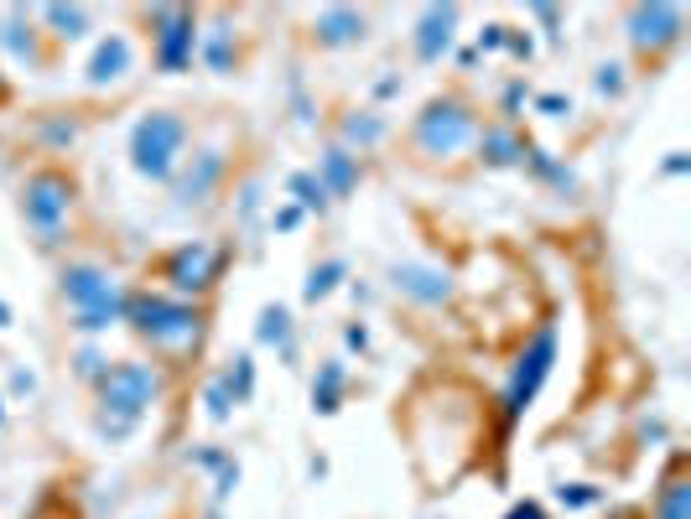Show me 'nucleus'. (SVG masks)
Here are the masks:
<instances>
[{
	"label": "nucleus",
	"mask_w": 691,
	"mask_h": 519,
	"mask_svg": "<svg viewBox=\"0 0 691 519\" xmlns=\"http://www.w3.org/2000/svg\"><path fill=\"white\" fill-rule=\"evenodd\" d=\"M99 395V436L125 442L136 426L146 421V410L162 395V369L146 364V358H115L95 384Z\"/></svg>",
	"instance_id": "obj_1"
},
{
	"label": "nucleus",
	"mask_w": 691,
	"mask_h": 519,
	"mask_svg": "<svg viewBox=\"0 0 691 519\" xmlns=\"http://www.w3.org/2000/svg\"><path fill=\"white\" fill-rule=\"evenodd\" d=\"M125 322L151 349H188V343L203 338V307L183 302V296H167L156 286H136L125 296Z\"/></svg>",
	"instance_id": "obj_2"
},
{
	"label": "nucleus",
	"mask_w": 691,
	"mask_h": 519,
	"mask_svg": "<svg viewBox=\"0 0 691 519\" xmlns=\"http://www.w3.org/2000/svg\"><path fill=\"white\" fill-rule=\"evenodd\" d=\"M58 286H63V302L73 307V328L78 332H104L125 322V296L130 286L115 281L104 265H89V260H68L58 270Z\"/></svg>",
	"instance_id": "obj_3"
},
{
	"label": "nucleus",
	"mask_w": 691,
	"mask_h": 519,
	"mask_svg": "<svg viewBox=\"0 0 691 519\" xmlns=\"http://www.w3.org/2000/svg\"><path fill=\"white\" fill-rule=\"evenodd\" d=\"M188 141H192V125L177 110H146L136 125H130V166H136V177L146 182H172V172L183 166L188 156Z\"/></svg>",
	"instance_id": "obj_4"
},
{
	"label": "nucleus",
	"mask_w": 691,
	"mask_h": 519,
	"mask_svg": "<svg viewBox=\"0 0 691 519\" xmlns=\"http://www.w3.org/2000/svg\"><path fill=\"white\" fill-rule=\"evenodd\" d=\"M478 141V115L463 94H437L422 104V115L411 119V145L416 156L431 162H453L457 151H468Z\"/></svg>",
	"instance_id": "obj_5"
},
{
	"label": "nucleus",
	"mask_w": 691,
	"mask_h": 519,
	"mask_svg": "<svg viewBox=\"0 0 691 519\" xmlns=\"http://www.w3.org/2000/svg\"><path fill=\"white\" fill-rule=\"evenodd\" d=\"M224 265H229V250L214 244V239H183L172 244L167 255L156 260V291L167 296H183V302H203L218 281H224Z\"/></svg>",
	"instance_id": "obj_6"
},
{
	"label": "nucleus",
	"mask_w": 691,
	"mask_h": 519,
	"mask_svg": "<svg viewBox=\"0 0 691 519\" xmlns=\"http://www.w3.org/2000/svg\"><path fill=\"white\" fill-rule=\"evenodd\" d=\"M73 203H78V182H73V172H63V166H37L22 182V213L42 244H58Z\"/></svg>",
	"instance_id": "obj_7"
},
{
	"label": "nucleus",
	"mask_w": 691,
	"mask_h": 519,
	"mask_svg": "<svg viewBox=\"0 0 691 519\" xmlns=\"http://www.w3.org/2000/svg\"><path fill=\"white\" fill-rule=\"evenodd\" d=\"M551 364H556V328L551 322H541V328L530 332V343L520 349V358H515V369H510V384H504V421H520L525 410L536 405V395H541V384L551 379Z\"/></svg>",
	"instance_id": "obj_8"
},
{
	"label": "nucleus",
	"mask_w": 691,
	"mask_h": 519,
	"mask_svg": "<svg viewBox=\"0 0 691 519\" xmlns=\"http://www.w3.org/2000/svg\"><path fill=\"white\" fill-rule=\"evenodd\" d=\"M151 63L162 73H188L198 58V11L188 5H156L151 16Z\"/></svg>",
	"instance_id": "obj_9"
},
{
	"label": "nucleus",
	"mask_w": 691,
	"mask_h": 519,
	"mask_svg": "<svg viewBox=\"0 0 691 519\" xmlns=\"http://www.w3.org/2000/svg\"><path fill=\"white\" fill-rule=\"evenodd\" d=\"M624 26H629L635 52L661 58V52H670L676 42H681L687 11H681V5H666V0H655V5H629V11H624Z\"/></svg>",
	"instance_id": "obj_10"
},
{
	"label": "nucleus",
	"mask_w": 691,
	"mask_h": 519,
	"mask_svg": "<svg viewBox=\"0 0 691 519\" xmlns=\"http://www.w3.org/2000/svg\"><path fill=\"white\" fill-rule=\"evenodd\" d=\"M229 177V162H224V151H214V145H203V151H192V156H183V166L172 172V198H177V208H203L209 198L218 192V182Z\"/></svg>",
	"instance_id": "obj_11"
},
{
	"label": "nucleus",
	"mask_w": 691,
	"mask_h": 519,
	"mask_svg": "<svg viewBox=\"0 0 691 519\" xmlns=\"http://www.w3.org/2000/svg\"><path fill=\"white\" fill-rule=\"evenodd\" d=\"M390 286L401 296H411V302H422V307H448L453 302V276L442 265H431V260H395Z\"/></svg>",
	"instance_id": "obj_12"
},
{
	"label": "nucleus",
	"mask_w": 691,
	"mask_h": 519,
	"mask_svg": "<svg viewBox=\"0 0 691 519\" xmlns=\"http://www.w3.org/2000/svg\"><path fill=\"white\" fill-rule=\"evenodd\" d=\"M130 73H136V42H130L125 31H104L95 48H89L84 84H89V89H120Z\"/></svg>",
	"instance_id": "obj_13"
},
{
	"label": "nucleus",
	"mask_w": 691,
	"mask_h": 519,
	"mask_svg": "<svg viewBox=\"0 0 691 519\" xmlns=\"http://www.w3.org/2000/svg\"><path fill=\"white\" fill-rule=\"evenodd\" d=\"M453 37H457V5H427L416 16V58L422 63H442L453 52Z\"/></svg>",
	"instance_id": "obj_14"
},
{
	"label": "nucleus",
	"mask_w": 691,
	"mask_h": 519,
	"mask_svg": "<svg viewBox=\"0 0 691 519\" xmlns=\"http://www.w3.org/2000/svg\"><path fill=\"white\" fill-rule=\"evenodd\" d=\"M312 37H317V48H359L369 37V22L354 5H323L312 16Z\"/></svg>",
	"instance_id": "obj_15"
},
{
	"label": "nucleus",
	"mask_w": 691,
	"mask_h": 519,
	"mask_svg": "<svg viewBox=\"0 0 691 519\" xmlns=\"http://www.w3.org/2000/svg\"><path fill=\"white\" fill-rule=\"evenodd\" d=\"M0 48L11 52L16 63H42V31H37V16L26 5L0 11Z\"/></svg>",
	"instance_id": "obj_16"
},
{
	"label": "nucleus",
	"mask_w": 691,
	"mask_h": 519,
	"mask_svg": "<svg viewBox=\"0 0 691 519\" xmlns=\"http://www.w3.org/2000/svg\"><path fill=\"white\" fill-rule=\"evenodd\" d=\"M478 162L483 166H520L525 162V136H520V125H504V119H494V125H478Z\"/></svg>",
	"instance_id": "obj_17"
},
{
	"label": "nucleus",
	"mask_w": 691,
	"mask_h": 519,
	"mask_svg": "<svg viewBox=\"0 0 691 519\" xmlns=\"http://www.w3.org/2000/svg\"><path fill=\"white\" fill-rule=\"evenodd\" d=\"M317 182L328 188V198H349V192L364 182V166H359L354 151H343V145H323V156H317Z\"/></svg>",
	"instance_id": "obj_18"
},
{
	"label": "nucleus",
	"mask_w": 691,
	"mask_h": 519,
	"mask_svg": "<svg viewBox=\"0 0 691 519\" xmlns=\"http://www.w3.org/2000/svg\"><path fill=\"white\" fill-rule=\"evenodd\" d=\"M338 136H343V151H354V156H364V151H375V145L390 136V119L380 115V110H349V115L338 119Z\"/></svg>",
	"instance_id": "obj_19"
},
{
	"label": "nucleus",
	"mask_w": 691,
	"mask_h": 519,
	"mask_svg": "<svg viewBox=\"0 0 691 519\" xmlns=\"http://www.w3.org/2000/svg\"><path fill=\"white\" fill-rule=\"evenodd\" d=\"M32 16L42 26H52L48 31L52 42H68V48L95 31V11H89V5H42V11H32Z\"/></svg>",
	"instance_id": "obj_20"
},
{
	"label": "nucleus",
	"mask_w": 691,
	"mask_h": 519,
	"mask_svg": "<svg viewBox=\"0 0 691 519\" xmlns=\"http://www.w3.org/2000/svg\"><path fill=\"white\" fill-rule=\"evenodd\" d=\"M198 58H203L214 73H235L239 42H235V26H229V16H214V26H209V31H198Z\"/></svg>",
	"instance_id": "obj_21"
},
{
	"label": "nucleus",
	"mask_w": 691,
	"mask_h": 519,
	"mask_svg": "<svg viewBox=\"0 0 691 519\" xmlns=\"http://www.w3.org/2000/svg\"><path fill=\"white\" fill-rule=\"evenodd\" d=\"M343 384H349V364L343 358H323L317 375H312V410L317 416H334L343 405Z\"/></svg>",
	"instance_id": "obj_22"
},
{
	"label": "nucleus",
	"mask_w": 691,
	"mask_h": 519,
	"mask_svg": "<svg viewBox=\"0 0 691 519\" xmlns=\"http://www.w3.org/2000/svg\"><path fill=\"white\" fill-rule=\"evenodd\" d=\"M255 338H261L265 349H281V354H297V343H291V307L281 302H265L261 307V322H255Z\"/></svg>",
	"instance_id": "obj_23"
},
{
	"label": "nucleus",
	"mask_w": 691,
	"mask_h": 519,
	"mask_svg": "<svg viewBox=\"0 0 691 519\" xmlns=\"http://www.w3.org/2000/svg\"><path fill=\"white\" fill-rule=\"evenodd\" d=\"M343 281H349V260L328 255L323 265H312V270H307V281H302V296H307V302H328V296H334Z\"/></svg>",
	"instance_id": "obj_24"
},
{
	"label": "nucleus",
	"mask_w": 691,
	"mask_h": 519,
	"mask_svg": "<svg viewBox=\"0 0 691 519\" xmlns=\"http://www.w3.org/2000/svg\"><path fill=\"white\" fill-rule=\"evenodd\" d=\"M655 519H691V483L681 478V457H676V468H670V478H666V489H661Z\"/></svg>",
	"instance_id": "obj_25"
},
{
	"label": "nucleus",
	"mask_w": 691,
	"mask_h": 519,
	"mask_svg": "<svg viewBox=\"0 0 691 519\" xmlns=\"http://www.w3.org/2000/svg\"><path fill=\"white\" fill-rule=\"evenodd\" d=\"M287 192H291V203H297L302 213H328V203H334V198H328V188L317 182V172H291Z\"/></svg>",
	"instance_id": "obj_26"
},
{
	"label": "nucleus",
	"mask_w": 691,
	"mask_h": 519,
	"mask_svg": "<svg viewBox=\"0 0 691 519\" xmlns=\"http://www.w3.org/2000/svg\"><path fill=\"white\" fill-rule=\"evenodd\" d=\"M520 166H530V172H536L541 182H551V188H562V192H573V188H577V182H573V172H567V166L556 162L551 151H541V145H530V141H525V162H520Z\"/></svg>",
	"instance_id": "obj_27"
},
{
	"label": "nucleus",
	"mask_w": 691,
	"mask_h": 519,
	"mask_svg": "<svg viewBox=\"0 0 691 519\" xmlns=\"http://www.w3.org/2000/svg\"><path fill=\"white\" fill-rule=\"evenodd\" d=\"M224 384H229V395H235V405L250 401V395H255V354L229 358V369H224Z\"/></svg>",
	"instance_id": "obj_28"
},
{
	"label": "nucleus",
	"mask_w": 691,
	"mask_h": 519,
	"mask_svg": "<svg viewBox=\"0 0 691 519\" xmlns=\"http://www.w3.org/2000/svg\"><path fill=\"white\" fill-rule=\"evenodd\" d=\"M203 405H209V421H229V416H235V395H229L224 375L209 379V390H203Z\"/></svg>",
	"instance_id": "obj_29"
},
{
	"label": "nucleus",
	"mask_w": 691,
	"mask_h": 519,
	"mask_svg": "<svg viewBox=\"0 0 691 519\" xmlns=\"http://www.w3.org/2000/svg\"><path fill=\"white\" fill-rule=\"evenodd\" d=\"M78 141V119H42V145L48 151H68V145Z\"/></svg>",
	"instance_id": "obj_30"
},
{
	"label": "nucleus",
	"mask_w": 691,
	"mask_h": 519,
	"mask_svg": "<svg viewBox=\"0 0 691 519\" xmlns=\"http://www.w3.org/2000/svg\"><path fill=\"white\" fill-rule=\"evenodd\" d=\"M525 99H530V89H525V78H515V84L504 89V104H500V119H504V125H515V119H520Z\"/></svg>",
	"instance_id": "obj_31"
},
{
	"label": "nucleus",
	"mask_w": 691,
	"mask_h": 519,
	"mask_svg": "<svg viewBox=\"0 0 691 519\" xmlns=\"http://www.w3.org/2000/svg\"><path fill=\"white\" fill-rule=\"evenodd\" d=\"M302 218H307V213L297 208V203H281V208L271 213V229H276V235H291V229H302Z\"/></svg>",
	"instance_id": "obj_32"
},
{
	"label": "nucleus",
	"mask_w": 691,
	"mask_h": 519,
	"mask_svg": "<svg viewBox=\"0 0 691 519\" xmlns=\"http://www.w3.org/2000/svg\"><path fill=\"white\" fill-rule=\"evenodd\" d=\"M556 494H562V504H573V509H588V504H598L593 483H567V489H556Z\"/></svg>",
	"instance_id": "obj_33"
},
{
	"label": "nucleus",
	"mask_w": 691,
	"mask_h": 519,
	"mask_svg": "<svg viewBox=\"0 0 691 519\" xmlns=\"http://www.w3.org/2000/svg\"><path fill=\"white\" fill-rule=\"evenodd\" d=\"M598 94H624V63H603L598 68Z\"/></svg>",
	"instance_id": "obj_34"
},
{
	"label": "nucleus",
	"mask_w": 691,
	"mask_h": 519,
	"mask_svg": "<svg viewBox=\"0 0 691 519\" xmlns=\"http://www.w3.org/2000/svg\"><path fill=\"white\" fill-rule=\"evenodd\" d=\"M536 110L551 115V119H567V115H573V99H567V94H536Z\"/></svg>",
	"instance_id": "obj_35"
},
{
	"label": "nucleus",
	"mask_w": 691,
	"mask_h": 519,
	"mask_svg": "<svg viewBox=\"0 0 691 519\" xmlns=\"http://www.w3.org/2000/svg\"><path fill=\"white\" fill-rule=\"evenodd\" d=\"M104 369H110V358L99 354V349H84V354H78V375H84V379H95V384H99Z\"/></svg>",
	"instance_id": "obj_36"
},
{
	"label": "nucleus",
	"mask_w": 691,
	"mask_h": 519,
	"mask_svg": "<svg viewBox=\"0 0 691 519\" xmlns=\"http://www.w3.org/2000/svg\"><path fill=\"white\" fill-rule=\"evenodd\" d=\"M214 478H218V489H214V494H218V498H229V494H235V489H239V463H235V457H229V463H224V468H218Z\"/></svg>",
	"instance_id": "obj_37"
},
{
	"label": "nucleus",
	"mask_w": 691,
	"mask_h": 519,
	"mask_svg": "<svg viewBox=\"0 0 691 519\" xmlns=\"http://www.w3.org/2000/svg\"><path fill=\"white\" fill-rule=\"evenodd\" d=\"M504 31H510V26H500V22L483 26V31H478V48H474V52H500V48H504Z\"/></svg>",
	"instance_id": "obj_38"
},
{
	"label": "nucleus",
	"mask_w": 691,
	"mask_h": 519,
	"mask_svg": "<svg viewBox=\"0 0 691 519\" xmlns=\"http://www.w3.org/2000/svg\"><path fill=\"white\" fill-rule=\"evenodd\" d=\"M504 48L515 52V58H530V52H536V37H530V31H504Z\"/></svg>",
	"instance_id": "obj_39"
},
{
	"label": "nucleus",
	"mask_w": 691,
	"mask_h": 519,
	"mask_svg": "<svg viewBox=\"0 0 691 519\" xmlns=\"http://www.w3.org/2000/svg\"><path fill=\"white\" fill-rule=\"evenodd\" d=\"M192 463H198V468H203V472H218V468H224V463H229V452L203 447V452H192Z\"/></svg>",
	"instance_id": "obj_40"
},
{
	"label": "nucleus",
	"mask_w": 691,
	"mask_h": 519,
	"mask_svg": "<svg viewBox=\"0 0 691 519\" xmlns=\"http://www.w3.org/2000/svg\"><path fill=\"white\" fill-rule=\"evenodd\" d=\"M343 343L364 354V349H369V328H364V322H349V328H343Z\"/></svg>",
	"instance_id": "obj_41"
},
{
	"label": "nucleus",
	"mask_w": 691,
	"mask_h": 519,
	"mask_svg": "<svg viewBox=\"0 0 691 519\" xmlns=\"http://www.w3.org/2000/svg\"><path fill=\"white\" fill-rule=\"evenodd\" d=\"M37 390V375L32 369H11V395H32Z\"/></svg>",
	"instance_id": "obj_42"
},
{
	"label": "nucleus",
	"mask_w": 691,
	"mask_h": 519,
	"mask_svg": "<svg viewBox=\"0 0 691 519\" xmlns=\"http://www.w3.org/2000/svg\"><path fill=\"white\" fill-rule=\"evenodd\" d=\"M504 519H546V509H541L536 498H520V504H515V509H510Z\"/></svg>",
	"instance_id": "obj_43"
},
{
	"label": "nucleus",
	"mask_w": 691,
	"mask_h": 519,
	"mask_svg": "<svg viewBox=\"0 0 691 519\" xmlns=\"http://www.w3.org/2000/svg\"><path fill=\"white\" fill-rule=\"evenodd\" d=\"M401 89H405V84L395 78V73H390V78H380V84H375V99H395Z\"/></svg>",
	"instance_id": "obj_44"
},
{
	"label": "nucleus",
	"mask_w": 691,
	"mask_h": 519,
	"mask_svg": "<svg viewBox=\"0 0 691 519\" xmlns=\"http://www.w3.org/2000/svg\"><path fill=\"white\" fill-rule=\"evenodd\" d=\"M661 172H666V177H681V172H687V151H670Z\"/></svg>",
	"instance_id": "obj_45"
},
{
	"label": "nucleus",
	"mask_w": 691,
	"mask_h": 519,
	"mask_svg": "<svg viewBox=\"0 0 691 519\" xmlns=\"http://www.w3.org/2000/svg\"><path fill=\"white\" fill-rule=\"evenodd\" d=\"M5 99H11V78L0 73V104H5Z\"/></svg>",
	"instance_id": "obj_46"
},
{
	"label": "nucleus",
	"mask_w": 691,
	"mask_h": 519,
	"mask_svg": "<svg viewBox=\"0 0 691 519\" xmlns=\"http://www.w3.org/2000/svg\"><path fill=\"white\" fill-rule=\"evenodd\" d=\"M0 328H11V307L5 302H0Z\"/></svg>",
	"instance_id": "obj_47"
},
{
	"label": "nucleus",
	"mask_w": 691,
	"mask_h": 519,
	"mask_svg": "<svg viewBox=\"0 0 691 519\" xmlns=\"http://www.w3.org/2000/svg\"><path fill=\"white\" fill-rule=\"evenodd\" d=\"M0 426H5V401H0Z\"/></svg>",
	"instance_id": "obj_48"
}]
</instances>
